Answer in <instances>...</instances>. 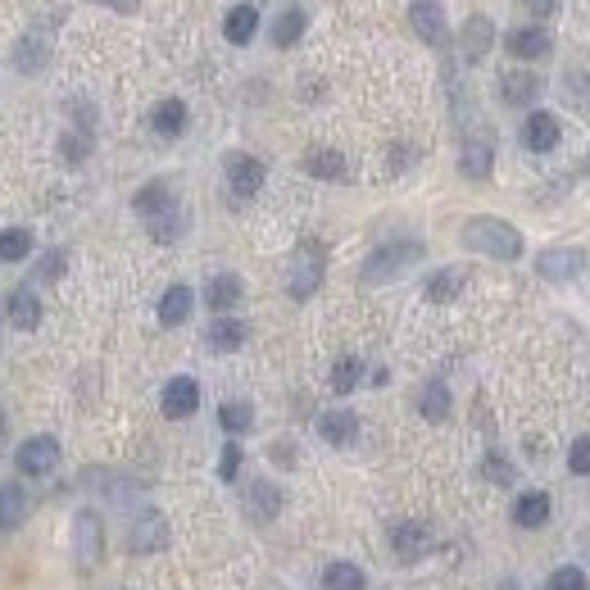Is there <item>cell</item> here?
<instances>
[{"label":"cell","instance_id":"cell-1","mask_svg":"<svg viewBox=\"0 0 590 590\" xmlns=\"http://www.w3.org/2000/svg\"><path fill=\"white\" fill-rule=\"evenodd\" d=\"M463 246L477 250L486 259H500V264H513L522 255V232L504 218H491V214H477L463 223Z\"/></svg>","mask_w":590,"mask_h":590},{"label":"cell","instance_id":"cell-2","mask_svg":"<svg viewBox=\"0 0 590 590\" xmlns=\"http://www.w3.org/2000/svg\"><path fill=\"white\" fill-rule=\"evenodd\" d=\"M105 559V522H100L96 509H78L73 513V563L78 572L100 568Z\"/></svg>","mask_w":590,"mask_h":590},{"label":"cell","instance_id":"cell-3","mask_svg":"<svg viewBox=\"0 0 590 590\" xmlns=\"http://www.w3.org/2000/svg\"><path fill=\"white\" fill-rule=\"evenodd\" d=\"M413 259H423V241H391V246L373 250V255L364 259V273H359V277H364L368 286L391 282V277H400Z\"/></svg>","mask_w":590,"mask_h":590},{"label":"cell","instance_id":"cell-4","mask_svg":"<svg viewBox=\"0 0 590 590\" xmlns=\"http://www.w3.org/2000/svg\"><path fill=\"white\" fill-rule=\"evenodd\" d=\"M323 268H327L323 246L305 241V246L295 250L291 273H286V291H291V300H309V295H314L318 286H323Z\"/></svg>","mask_w":590,"mask_h":590},{"label":"cell","instance_id":"cell-5","mask_svg":"<svg viewBox=\"0 0 590 590\" xmlns=\"http://www.w3.org/2000/svg\"><path fill=\"white\" fill-rule=\"evenodd\" d=\"M59 463V441L55 436H28V441L19 445V454H14V468L23 472V477H50Z\"/></svg>","mask_w":590,"mask_h":590},{"label":"cell","instance_id":"cell-6","mask_svg":"<svg viewBox=\"0 0 590 590\" xmlns=\"http://www.w3.org/2000/svg\"><path fill=\"white\" fill-rule=\"evenodd\" d=\"M168 545V518L159 509H141L137 522L128 531V550L132 554H159Z\"/></svg>","mask_w":590,"mask_h":590},{"label":"cell","instance_id":"cell-7","mask_svg":"<svg viewBox=\"0 0 590 590\" xmlns=\"http://www.w3.org/2000/svg\"><path fill=\"white\" fill-rule=\"evenodd\" d=\"M264 177H268L264 159H255V155H232V159H227V191H232L236 200L259 196Z\"/></svg>","mask_w":590,"mask_h":590},{"label":"cell","instance_id":"cell-8","mask_svg":"<svg viewBox=\"0 0 590 590\" xmlns=\"http://www.w3.org/2000/svg\"><path fill=\"white\" fill-rule=\"evenodd\" d=\"M391 550L400 563H418L427 550H432V527H427V522H395Z\"/></svg>","mask_w":590,"mask_h":590},{"label":"cell","instance_id":"cell-9","mask_svg":"<svg viewBox=\"0 0 590 590\" xmlns=\"http://www.w3.org/2000/svg\"><path fill=\"white\" fill-rule=\"evenodd\" d=\"M159 409H164V418H191V413L200 409V382L196 377H173V382H164V395H159Z\"/></svg>","mask_w":590,"mask_h":590},{"label":"cell","instance_id":"cell-10","mask_svg":"<svg viewBox=\"0 0 590 590\" xmlns=\"http://www.w3.org/2000/svg\"><path fill=\"white\" fill-rule=\"evenodd\" d=\"M581 268H586V255L577 246H550L536 255V273L550 277V282H572Z\"/></svg>","mask_w":590,"mask_h":590},{"label":"cell","instance_id":"cell-11","mask_svg":"<svg viewBox=\"0 0 590 590\" xmlns=\"http://www.w3.org/2000/svg\"><path fill=\"white\" fill-rule=\"evenodd\" d=\"M563 128L559 118L545 114V109H536V114H527V123H522V146L531 150V155H550L554 146H559Z\"/></svg>","mask_w":590,"mask_h":590},{"label":"cell","instance_id":"cell-12","mask_svg":"<svg viewBox=\"0 0 590 590\" xmlns=\"http://www.w3.org/2000/svg\"><path fill=\"white\" fill-rule=\"evenodd\" d=\"M413 32L427 41V46H445V37H450V28H445V10H441V0H413Z\"/></svg>","mask_w":590,"mask_h":590},{"label":"cell","instance_id":"cell-13","mask_svg":"<svg viewBox=\"0 0 590 590\" xmlns=\"http://www.w3.org/2000/svg\"><path fill=\"white\" fill-rule=\"evenodd\" d=\"M495 168V141L491 137H468L463 141V155H459V173L472 177V182H486Z\"/></svg>","mask_w":590,"mask_h":590},{"label":"cell","instance_id":"cell-14","mask_svg":"<svg viewBox=\"0 0 590 590\" xmlns=\"http://www.w3.org/2000/svg\"><path fill=\"white\" fill-rule=\"evenodd\" d=\"M277 513H282V491H277L273 482H250V491H246V518L255 522V527H268Z\"/></svg>","mask_w":590,"mask_h":590},{"label":"cell","instance_id":"cell-15","mask_svg":"<svg viewBox=\"0 0 590 590\" xmlns=\"http://www.w3.org/2000/svg\"><path fill=\"white\" fill-rule=\"evenodd\" d=\"M318 436H323L327 445H336V450H345V445H354V436H359V418H354L350 409H327L323 418H318Z\"/></svg>","mask_w":590,"mask_h":590},{"label":"cell","instance_id":"cell-16","mask_svg":"<svg viewBox=\"0 0 590 590\" xmlns=\"http://www.w3.org/2000/svg\"><path fill=\"white\" fill-rule=\"evenodd\" d=\"M241 341H246V323H241V318H232V314H218L214 323H209V332H205V345L214 354L241 350Z\"/></svg>","mask_w":590,"mask_h":590},{"label":"cell","instance_id":"cell-17","mask_svg":"<svg viewBox=\"0 0 590 590\" xmlns=\"http://www.w3.org/2000/svg\"><path fill=\"white\" fill-rule=\"evenodd\" d=\"M241 295H246L241 277H236V273H218V277H209V286H205V305L214 309V314H227V309L241 305Z\"/></svg>","mask_w":590,"mask_h":590},{"label":"cell","instance_id":"cell-18","mask_svg":"<svg viewBox=\"0 0 590 590\" xmlns=\"http://www.w3.org/2000/svg\"><path fill=\"white\" fill-rule=\"evenodd\" d=\"M191 309H196V295H191V286H168L164 295H159V323L164 327H182L191 318Z\"/></svg>","mask_w":590,"mask_h":590},{"label":"cell","instance_id":"cell-19","mask_svg":"<svg viewBox=\"0 0 590 590\" xmlns=\"http://www.w3.org/2000/svg\"><path fill=\"white\" fill-rule=\"evenodd\" d=\"M504 46H509V55H518V59H545L554 50V41L545 28H513L509 37H504Z\"/></svg>","mask_w":590,"mask_h":590},{"label":"cell","instance_id":"cell-20","mask_svg":"<svg viewBox=\"0 0 590 590\" xmlns=\"http://www.w3.org/2000/svg\"><path fill=\"white\" fill-rule=\"evenodd\" d=\"M187 118H191L187 105H182L177 96H168L150 109V128H155L159 137H182V132H187Z\"/></svg>","mask_w":590,"mask_h":590},{"label":"cell","instance_id":"cell-21","mask_svg":"<svg viewBox=\"0 0 590 590\" xmlns=\"http://www.w3.org/2000/svg\"><path fill=\"white\" fill-rule=\"evenodd\" d=\"M300 168H305L309 177H323V182H341V177L350 173V164H345L341 150H305Z\"/></svg>","mask_w":590,"mask_h":590},{"label":"cell","instance_id":"cell-22","mask_svg":"<svg viewBox=\"0 0 590 590\" xmlns=\"http://www.w3.org/2000/svg\"><path fill=\"white\" fill-rule=\"evenodd\" d=\"M5 314H10V323L19 327V332H32V327L41 323V300L28 286H19V291H10V300H5Z\"/></svg>","mask_w":590,"mask_h":590},{"label":"cell","instance_id":"cell-23","mask_svg":"<svg viewBox=\"0 0 590 590\" xmlns=\"http://www.w3.org/2000/svg\"><path fill=\"white\" fill-rule=\"evenodd\" d=\"M513 522H518V527H545V522H550V495L522 491L518 500H513Z\"/></svg>","mask_w":590,"mask_h":590},{"label":"cell","instance_id":"cell-24","mask_svg":"<svg viewBox=\"0 0 590 590\" xmlns=\"http://www.w3.org/2000/svg\"><path fill=\"white\" fill-rule=\"evenodd\" d=\"M173 205H177V200H173V191H168V182H146V187L132 196V209H137L146 223H150V218H159V214H168Z\"/></svg>","mask_w":590,"mask_h":590},{"label":"cell","instance_id":"cell-25","mask_svg":"<svg viewBox=\"0 0 590 590\" xmlns=\"http://www.w3.org/2000/svg\"><path fill=\"white\" fill-rule=\"evenodd\" d=\"M255 32H259V10H255V5H236V10H227L223 37L232 41V46H246Z\"/></svg>","mask_w":590,"mask_h":590},{"label":"cell","instance_id":"cell-26","mask_svg":"<svg viewBox=\"0 0 590 590\" xmlns=\"http://www.w3.org/2000/svg\"><path fill=\"white\" fill-rule=\"evenodd\" d=\"M305 23H309V14L300 10V5H286V10L277 14V23H273V46L277 50H291L295 41L305 37Z\"/></svg>","mask_w":590,"mask_h":590},{"label":"cell","instance_id":"cell-27","mask_svg":"<svg viewBox=\"0 0 590 590\" xmlns=\"http://www.w3.org/2000/svg\"><path fill=\"white\" fill-rule=\"evenodd\" d=\"M450 409H454V400H450V386L445 382H427L423 391H418V413H423L427 423H445Z\"/></svg>","mask_w":590,"mask_h":590},{"label":"cell","instance_id":"cell-28","mask_svg":"<svg viewBox=\"0 0 590 590\" xmlns=\"http://www.w3.org/2000/svg\"><path fill=\"white\" fill-rule=\"evenodd\" d=\"M28 491L23 486H0V531H19V522L28 518Z\"/></svg>","mask_w":590,"mask_h":590},{"label":"cell","instance_id":"cell-29","mask_svg":"<svg viewBox=\"0 0 590 590\" xmlns=\"http://www.w3.org/2000/svg\"><path fill=\"white\" fill-rule=\"evenodd\" d=\"M491 41H495V28H491V19H482V14H472L468 19V28H463V59L468 64H477V59L491 50Z\"/></svg>","mask_w":590,"mask_h":590},{"label":"cell","instance_id":"cell-30","mask_svg":"<svg viewBox=\"0 0 590 590\" xmlns=\"http://www.w3.org/2000/svg\"><path fill=\"white\" fill-rule=\"evenodd\" d=\"M500 96H504V105H531V100L541 96V78L536 73H504Z\"/></svg>","mask_w":590,"mask_h":590},{"label":"cell","instance_id":"cell-31","mask_svg":"<svg viewBox=\"0 0 590 590\" xmlns=\"http://www.w3.org/2000/svg\"><path fill=\"white\" fill-rule=\"evenodd\" d=\"M459 291H463V268H436L423 286V295L432 300V305H450Z\"/></svg>","mask_w":590,"mask_h":590},{"label":"cell","instance_id":"cell-32","mask_svg":"<svg viewBox=\"0 0 590 590\" xmlns=\"http://www.w3.org/2000/svg\"><path fill=\"white\" fill-rule=\"evenodd\" d=\"M364 586H368V577H364L359 563L336 559V563H327L323 568V590H364Z\"/></svg>","mask_w":590,"mask_h":590},{"label":"cell","instance_id":"cell-33","mask_svg":"<svg viewBox=\"0 0 590 590\" xmlns=\"http://www.w3.org/2000/svg\"><path fill=\"white\" fill-rule=\"evenodd\" d=\"M218 427L232 436H246L250 427H255V404L250 400H227L223 409H218Z\"/></svg>","mask_w":590,"mask_h":590},{"label":"cell","instance_id":"cell-34","mask_svg":"<svg viewBox=\"0 0 590 590\" xmlns=\"http://www.w3.org/2000/svg\"><path fill=\"white\" fill-rule=\"evenodd\" d=\"M32 255V232L28 227H5L0 232V264H19Z\"/></svg>","mask_w":590,"mask_h":590},{"label":"cell","instance_id":"cell-35","mask_svg":"<svg viewBox=\"0 0 590 590\" xmlns=\"http://www.w3.org/2000/svg\"><path fill=\"white\" fill-rule=\"evenodd\" d=\"M359 377H364V364L354 359V354H341L332 364V391L336 395H350L354 386H359Z\"/></svg>","mask_w":590,"mask_h":590},{"label":"cell","instance_id":"cell-36","mask_svg":"<svg viewBox=\"0 0 590 590\" xmlns=\"http://www.w3.org/2000/svg\"><path fill=\"white\" fill-rule=\"evenodd\" d=\"M41 64H46V41H41V37H28L19 50H14V69L37 73Z\"/></svg>","mask_w":590,"mask_h":590},{"label":"cell","instance_id":"cell-37","mask_svg":"<svg viewBox=\"0 0 590 590\" xmlns=\"http://www.w3.org/2000/svg\"><path fill=\"white\" fill-rule=\"evenodd\" d=\"M150 236H155V241H177V236H182V209H168V214H159V218H150Z\"/></svg>","mask_w":590,"mask_h":590},{"label":"cell","instance_id":"cell-38","mask_svg":"<svg viewBox=\"0 0 590 590\" xmlns=\"http://www.w3.org/2000/svg\"><path fill=\"white\" fill-rule=\"evenodd\" d=\"M482 477H486V482H495V486H509L518 472H513V463L504 459L500 450H491V454H486V463H482Z\"/></svg>","mask_w":590,"mask_h":590},{"label":"cell","instance_id":"cell-39","mask_svg":"<svg viewBox=\"0 0 590 590\" xmlns=\"http://www.w3.org/2000/svg\"><path fill=\"white\" fill-rule=\"evenodd\" d=\"M241 463H246V450H241L236 441H227V445H223V454H218V477H223V482H236Z\"/></svg>","mask_w":590,"mask_h":590},{"label":"cell","instance_id":"cell-40","mask_svg":"<svg viewBox=\"0 0 590 590\" xmlns=\"http://www.w3.org/2000/svg\"><path fill=\"white\" fill-rule=\"evenodd\" d=\"M545 590H586V572L581 568H554Z\"/></svg>","mask_w":590,"mask_h":590},{"label":"cell","instance_id":"cell-41","mask_svg":"<svg viewBox=\"0 0 590 590\" xmlns=\"http://www.w3.org/2000/svg\"><path fill=\"white\" fill-rule=\"evenodd\" d=\"M568 468L577 472V477H590V436H577L568 450Z\"/></svg>","mask_w":590,"mask_h":590},{"label":"cell","instance_id":"cell-42","mask_svg":"<svg viewBox=\"0 0 590 590\" xmlns=\"http://www.w3.org/2000/svg\"><path fill=\"white\" fill-rule=\"evenodd\" d=\"M64 264H69V255H64V250H50V255H41L37 277L41 282H55V277H64Z\"/></svg>","mask_w":590,"mask_h":590},{"label":"cell","instance_id":"cell-43","mask_svg":"<svg viewBox=\"0 0 590 590\" xmlns=\"http://www.w3.org/2000/svg\"><path fill=\"white\" fill-rule=\"evenodd\" d=\"M87 150H91V137L87 132H78V137H64V155H69V164H82V159H87Z\"/></svg>","mask_w":590,"mask_h":590},{"label":"cell","instance_id":"cell-44","mask_svg":"<svg viewBox=\"0 0 590 590\" xmlns=\"http://www.w3.org/2000/svg\"><path fill=\"white\" fill-rule=\"evenodd\" d=\"M273 454H277V463H286V468L295 463V445H291V441H277V445H273Z\"/></svg>","mask_w":590,"mask_h":590},{"label":"cell","instance_id":"cell-45","mask_svg":"<svg viewBox=\"0 0 590 590\" xmlns=\"http://www.w3.org/2000/svg\"><path fill=\"white\" fill-rule=\"evenodd\" d=\"M96 5H109V10H118V14H132V10H137V0H96Z\"/></svg>","mask_w":590,"mask_h":590},{"label":"cell","instance_id":"cell-46","mask_svg":"<svg viewBox=\"0 0 590 590\" xmlns=\"http://www.w3.org/2000/svg\"><path fill=\"white\" fill-rule=\"evenodd\" d=\"M527 10H531V14H550V10H554V0H527Z\"/></svg>","mask_w":590,"mask_h":590},{"label":"cell","instance_id":"cell-47","mask_svg":"<svg viewBox=\"0 0 590 590\" xmlns=\"http://www.w3.org/2000/svg\"><path fill=\"white\" fill-rule=\"evenodd\" d=\"M0 432H5V413H0Z\"/></svg>","mask_w":590,"mask_h":590}]
</instances>
